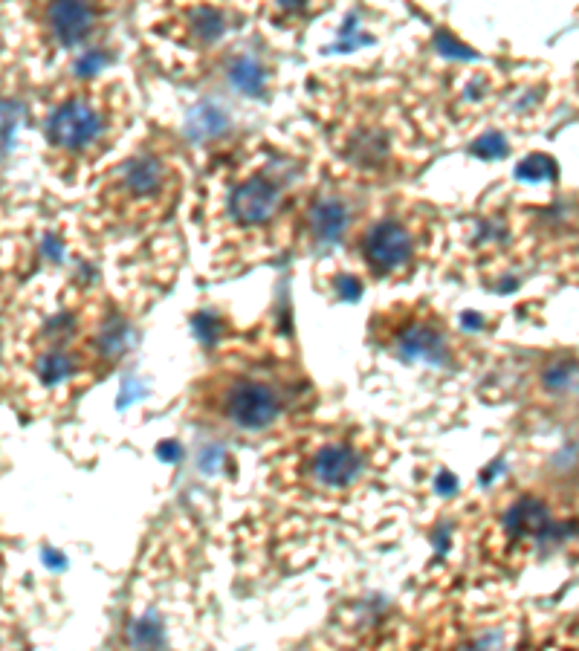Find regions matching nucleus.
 Segmentation results:
<instances>
[{
  "label": "nucleus",
  "instance_id": "obj_1",
  "mask_svg": "<svg viewBox=\"0 0 579 651\" xmlns=\"http://www.w3.org/2000/svg\"><path fill=\"white\" fill-rule=\"evenodd\" d=\"M212 411L238 432H264L284 414V391L276 382L235 374L212 391Z\"/></svg>",
  "mask_w": 579,
  "mask_h": 651
},
{
  "label": "nucleus",
  "instance_id": "obj_2",
  "mask_svg": "<svg viewBox=\"0 0 579 651\" xmlns=\"http://www.w3.org/2000/svg\"><path fill=\"white\" fill-rule=\"evenodd\" d=\"M105 113L90 96H67L47 119V139L64 154H84L105 134Z\"/></svg>",
  "mask_w": 579,
  "mask_h": 651
},
{
  "label": "nucleus",
  "instance_id": "obj_3",
  "mask_svg": "<svg viewBox=\"0 0 579 651\" xmlns=\"http://www.w3.org/2000/svg\"><path fill=\"white\" fill-rule=\"evenodd\" d=\"M412 252V232L394 217L374 223L362 238V258L371 267V272H377V275H391L394 270L406 267Z\"/></svg>",
  "mask_w": 579,
  "mask_h": 651
},
{
  "label": "nucleus",
  "instance_id": "obj_4",
  "mask_svg": "<svg viewBox=\"0 0 579 651\" xmlns=\"http://www.w3.org/2000/svg\"><path fill=\"white\" fill-rule=\"evenodd\" d=\"M281 206V189L267 174H249L244 183L229 189L226 212L238 226H261L276 215Z\"/></svg>",
  "mask_w": 579,
  "mask_h": 651
},
{
  "label": "nucleus",
  "instance_id": "obj_5",
  "mask_svg": "<svg viewBox=\"0 0 579 651\" xmlns=\"http://www.w3.org/2000/svg\"><path fill=\"white\" fill-rule=\"evenodd\" d=\"M166 183L163 163H157L151 157H137V160L119 168L116 189L122 191V197H128L131 203H154L157 197L166 194Z\"/></svg>",
  "mask_w": 579,
  "mask_h": 651
},
{
  "label": "nucleus",
  "instance_id": "obj_6",
  "mask_svg": "<svg viewBox=\"0 0 579 651\" xmlns=\"http://www.w3.org/2000/svg\"><path fill=\"white\" fill-rule=\"evenodd\" d=\"M47 24L64 47H76L93 29V9L82 3H56L47 9Z\"/></svg>",
  "mask_w": 579,
  "mask_h": 651
},
{
  "label": "nucleus",
  "instance_id": "obj_7",
  "mask_svg": "<svg viewBox=\"0 0 579 651\" xmlns=\"http://www.w3.org/2000/svg\"><path fill=\"white\" fill-rule=\"evenodd\" d=\"M342 223H345V212H342L336 203H325V206H319V209L313 212V226H316V232H319L322 238L339 235Z\"/></svg>",
  "mask_w": 579,
  "mask_h": 651
},
{
  "label": "nucleus",
  "instance_id": "obj_8",
  "mask_svg": "<svg viewBox=\"0 0 579 651\" xmlns=\"http://www.w3.org/2000/svg\"><path fill=\"white\" fill-rule=\"evenodd\" d=\"M12 131H15V105L0 102V154L9 148Z\"/></svg>",
  "mask_w": 579,
  "mask_h": 651
}]
</instances>
